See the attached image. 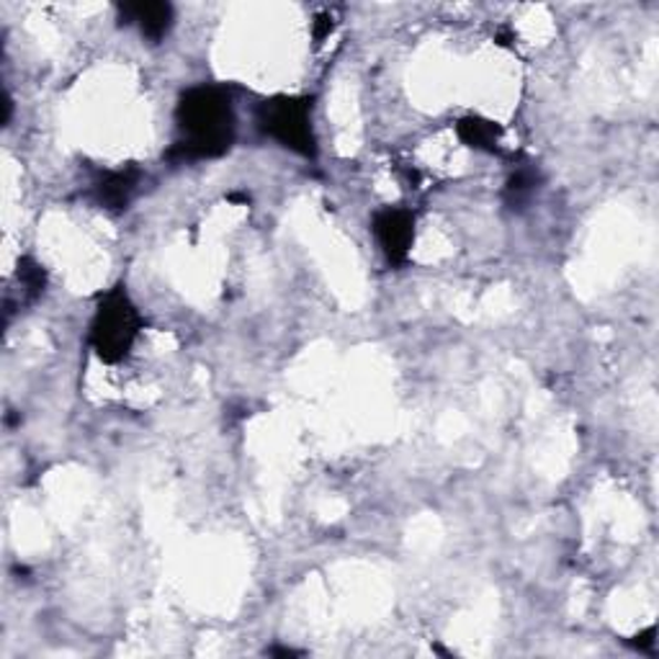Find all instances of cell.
<instances>
[{
	"label": "cell",
	"instance_id": "8fae6325",
	"mask_svg": "<svg viewBox=\"0 0 659 659\" xmlns=\"http://www.w3.org/2000/svg\"><path fill=\"white\" fill-rule=\"evenodd\" d=\"M657 626H649V629L645 631V634H639V637H634V641H631V647H637L639 652H649L652 655L655 652V645H657Z\"/></svg>",
	"mask_w": 659,
	"mask_h": 659
},
{
	"label": "cell",
	"instance_id": "7a4b0ae2",
	"mask_svg": "<svg viewBox=\"0 0 659 659\" xmlns=\"http://www.w3.org/2000/svg\"><path fill=\"white\" fill-rule=\"evenodd\" d=\"M143 330L145 320L139 315L137 304L132 302L127 286L116 284L98 296L96 315L91 320L88 343L104 364H122L135 348Z\"/></svg>",
	"mask_w": 659,
	"mask_h": 659
},
{
	"label": "cell",
	"instance_id": "9c48e42d",
	"mask_svg": "<svg viewBox=\"0 0 659 659\" xmlns=\"http://www.w3.org/2000/svg\"><path fill=\"white\" fill-rule=\"evenodd\" d=\"M19 281H21V292L29 302L39 300L46 289V271L44 265L34 261L31 255H23L19 261Z\"/></svg>",
	"mask_w": 659,
	"mask_h": 659
},
{
	"label": "cell",
	"instance_id": "30bf717a",
	"mask_svg": "<svg viewBox=\"0 0 659 659\" xmlns=\"http://www.w3.org/2000/svg\"><path fill=\"white\" fill-rule=\"evenodd\" d=\"M335 21H333V13L325 11V13H317L315 21H312V36H315V42H325L330 36V31H333Z\"/></svg>",
	"mask_w": 659,
	"mask_h": 659
},
{
	"label": "cell",
	"instance_id": "277c9868",
	"mask_svg": "<svg viewBox=\"0 0 659 659\" xmlns=\"http://www.w3.org/2000/svg\"><path fill=\"white\" fill-rule=\"evenodd\" d=\"M415 227L418 217L407 207H381L372 217V232L379 245L384 261L391 269H402L410 261L412 245H415Z\"/></svg>",
	"mask_w": 659,
	"mask_h": 659
},
{
	"label": "cell",
	"instance_id": "5b68a950",
	"mask_svg": "<svg viewBox=\"0 0 659 659\" xmlns=\"http://www.w3.org/2000/svg\"><path fill=\"white\" fill-rule=\"evenodd\" d=\"M116 11H119L122 23L137 27L143 39L150 44H160L170 34L172 21H176V11L170 3H124Z\"/></svg>",
	"mask_w": 659,
	"mask_h": 659
},
{
	"label": "cell",
	"instance_id": "52a82bcc",
	"mask_svg": "<svg viewBox=\"0 0 659 659\" xmlns=\"http://www.w3.org/2000/svg\"><path fill=\"white\" fill-rule=\"evenodd\" d=\"M457 135L461 143L472 147V150L494 155L500 153V143H502V135H505V129H502L500 122L488 119V116L469 114V116H461L457 122Z\"/></svg>",
	"mask_w": 659,
	"mask_h": 659
},
{
	"label": "cell",
	"instance_id": "6da1fadb",
	"mask_svg": "<svg viewBox=\"0 0 659 659\" xmlns=\"http://www.w3.org/2000/svg\"><path fill=\"white\" fill-rule=\"evenodd\" d=\"M176 129V143L165 153L170 163L217 160L230 153L238 137V112L230 85L199 83L180 93Z\"/></svg>",
	"mask_w": 659,
	"mask_h": 659
},
{
	"label": "cell",
	"instance_id": "ba28073f",
	"mask_svg": "<svg viewBox=\"0 0 659 659\" xmlns=\"http://www.w3.org/2000/svg\"><path fill=\"white\" fill-rule=\"evenodd\" d=\"M541 186H544V176L533 165H521L515 172H510L502 188V201L510 211H523L531 207V201L536 199Z\"/></svg>",
	"mask_w": 659,
	"mask_h": 659
},
{
	"label": "cell",
	"instance_id": "7c38bea8",
	"mask_svg": "<svg viewBox=\"0 0 659 659\" xmlns=\"http://www.w3.org/2000/svg\"><path fill=\"white\" fill-rule=\"evenodd\" d=\"M265 655H276V657H294V655H300V652H294V649H286V647H271L269 652Z\"/></svg>",
	"mask_w": 659,
	"mask_h": 659
},
{
	"label": "cell",
	"instance_id": "3957f363",
	"mask_svg": "<svg viewBox=\"0 0 659 659\" xmlns=\"http://www.w3.org/2000/svg\"><path fill=\"white\" fill-rule=\"evenodd\" d=\"M312 98L307 96H271L255 106V129L265 139L292 150L304 160L317 158V135L312 124Z\"/></svg>",
	"mask_w": 659,
	"mask_h": 659
},
{
	"label": "cell",
	"instance_id": "8992f818",
	"mask_svg": "<svg viewBox=\"0 0 659 659\" xmlns=\"http://www.w3.org/2000/svg\"><path fill=\"white\" fill-rule=\"evenodd\" d=\"M143 170L139 168H122V170H106L101 172L96 184L91 186L93 199L101 209L108 211H124L135 199Z\"/></svg>",
	"mask_w": 659,
	"mask_h": 659
}]
</instances>
